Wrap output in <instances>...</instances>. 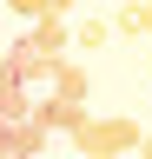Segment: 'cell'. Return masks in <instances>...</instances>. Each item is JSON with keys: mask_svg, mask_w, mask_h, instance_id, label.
I'll list each match as a JSON object with an SVG mask.
<instances>
[{"mask_svg": "<svg viewBox=\"0 0 152 159\" xmlns=\"http://www.w3.org/2000/svg\"><path fill=\"white\" fill-rule=\"evenodd\" d=\"M139 119H126V113H106V119H86L80 133H73V146H80V159H126V152H139Z\"/></svg>", "mask_w": 152, "mask_h": 159, "instance_id": "obj_1", "label": "cell"}, {"mask_svg": "<svg viewBox=\"0 0 152 159\" xmlns=\"http://www.w3.org/2000/svg\"><path fill=\"white\" fill-rule=\"evenodd\" d=\"M53 66H60V60H40V53H27V40H20V47H7V80H13V86H53Z\"/></svg>", "mask_w": 152, "mask_h": 159, "instance_id": "obj_2", "label": "cell"}, {"mask_svg": "<svg viewBox=\"0 0 152 159\" xmlns=\"http://www.w3.org/2000/svg\"><path fill=\"white\" fill-rule=\"evenodd\" d=\"M73 47V27H66V13H46V20H33V33H27V53H40V60H66Z\"/></svg>", "mask_w": 152, "mask_h": 159, "instance_id": "obj_3", "label": "cell"}, {"mask_svg": "<svg viewBox=\"0 0 152 159\" xmlns=\"http://www.w3.org/2000/svg\"><path fill=\"white\" fill-rule=\"evenodd\" d=\"M33 119H40L46 133H66V139H73L93 113H86V106H73V99H53V93H46V99H33Z\"/></svg>", "mask_w": 152, "mask_h": 159, "instance_id": "obj_4", "label": "cell"}, {"mask_svg": "<svg viewBox=\"0 0 152 159\" xmlns=\"http://www.w3.org/2000/svg\"><path fill=\"white\" fill-rule=\"evenodd\" d=\"M46 93H53V99H73V106H86V99H93V80H86V66H80V60H60Z\"/></svg>", "mask_w": 152, "mask_h": 159, "instance_id": "obj_5", "label": "cell"}, {"mask_svg": "<svg viewBox=\"0 0 152 159\" xmlns=\"http://www.w3.org/2000/svg\"><path fill=\"white\" fill-rule=\"evenodd\" d=\"M40 152H46V126H40V119L7 126V159H40Z\"/></svg>", "mask_w": 152, "mask_h": 159, "instance_id": "obj_6", "label": "cell"}, {"mask_svg": "<svg viewBox=\"0 0 152 159\" xmlns=\"http://www.w3.org/2000/svg\"><path fill=\"white\" fill-rule=\"evenodd\" d=\"M20 119H33V93L13 86V80H0V126H20Z\"/></svg>", "mask_w": 152, "mask_h": 159, "instance_id": "obj_7", "label": "cell"}, {"mask_svg": "<svg viewBox=\"0 0 152 159\" xmlns=\"http://www.w3.org/2000/svg\"><path fill=\"white\" fill-rule=\"evenodd\" d=\"M106 40H112V20H80V27H73V47L80 53H99Z\"/></svg>", "mask_w": 152, "mask_h": 159, "instance_id": "obj_8", "label": "cell"}, {"mask_svg": "<svg viewBox=\"0 0 152 159\" xmlns=\"http://www.w3.org/2000/svg\"><path fill=\"white\" fill-rule=\"evenodd\" d=\"M112 27H119V33H152V0H132V7L112 20Z\"/></svg>", "mask_w": 152, "mask_h": 159, "instance_id": "obj_9", "label": "cell"}, {"mask_svg": "<svg viewBox=\"0 0 152 159\" xmlns=\"http://www.w3.org/2000/svg\"><path fill=\"white\" fill-rule=\"evenodd\" d=\"M13 13H27V20H46V0H7Z\"/></svg>", "mask_w": 152, "mask_h": 159, "instance_id": "obj_10", "label": "cell"}, {"mask_svg": "<svg viewBox=\"0 0 152 159\" xmlns=\"http://www.w3.org/2000/svg\"><path fill=\"white\" fill-rule=\"evenodd\" d=\"M66 7H73V0H46V13H66Z\"/></svg>", "mask_w": 152, "mask_h": 159, "instance_id": "obj_11", "label": "cell"}, {"mask_svg": "<svg viewBox=\"0 0 152 159\" xmlns=\"http://www.w3.org/2000/svg\"><path fill=\"white\" fill-rule=\"evenodd\" d=\"M139 159H152V133H145V139H139Z\"/></svg>", "mask_w": 152, "mask_h": 159, "instance_id": "obj_12", "label": "cell"}, {"mask_svg": "<svg viewBox=\"0 0 152 159\" xmlns=\"http://www.w3.org/2000/svg\"><path fill=\"white\" fill-rule=\"evenodd\" d=\"M0 159H7V126H0Z\"/></svg>", "mask_w": 152, "mask_h": 159, "instance_id": "obj_13", "label": "cell"}, {"mask_svg": "<svg viewBox=\"0 0 152 159\" xmlns=\"http://www.w3.org/2000/svg\"><path fill=\"white\" fill-rule=\"evenodd\" d=\"M0 80H7V53H0Z\"/></svg>", "mask_w": 152, "mask_h": 159, "instance_id": "obj_14", "label": "cell"}, {"mask_svg": "<svg viewBox=\"0 0 152 159\" xmlns=\"http://www.w3.org/2000/svg\"><path fill=\"white\" fill-rule=\"evenodd\" d=\"M99 159H106V152H99Z\"/></svg>", "mask_w": 152, "mask_h": 159, "instance_id": "obj_15", "label": "cell"}]
</instances>
